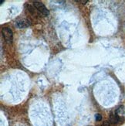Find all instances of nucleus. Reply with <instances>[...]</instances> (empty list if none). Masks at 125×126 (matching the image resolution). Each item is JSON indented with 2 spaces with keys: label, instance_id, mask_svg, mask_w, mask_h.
<instances>
[{
  "label": "nucleus",
  "instance_id": "nucleus-1",
  "mask_svg": "<svg viewBox=\"0 0 125 126\" xmlns=\"http://www.w3.org/2000/svg\"><path fill=\"white\" fill-rule=\"evenodd\" d=\"M2 34L4 40L7 43H12V40H13V33L10 28L3 27L2 29Z\"/></svg>",
  "mask_w": 125,
  "mask_h": 126
},
{
  "label": "nucleus",
  "instance_id": "nucleus-2",
  "mask_svg": "<svg viewBox=\"0 0 125 126\" xmlns=\"http://www.w3.org/2000/svg\"><path fill=\"white\" fill-rule=\"evenodd\" d=\"M33 6L39 12H40V13L42 14L43 16H48L50 14L49 10L47 9V8L45 6V5L42 2L36 1L33 2Z\"/></svg>",
  "mask_w": 125,
  "mask_h": 126
},
{
  "label": "nucleus",
  "instance_id": "nucleus-3",
  "mask_svg": "<svg viewBox=\"0 0 125 126\" xmlns=\"http://www.w3.org/2000/svg\"><path fill=\"white\" fill-rule=\"evenodd\" d=\"M30 25L29 21L27 19H21L19 21H18L16 23V26L19 28H25V27H28Z\"/></svg>",
  "mask_w": 125,
  "mask_h": 126
},
{
  "label": "nucleus",
  "instance_id": "nucleus-4",
  "mask_svg": "<svg viewBox=\"0 0 125 126\" xmlns=\"http://www.w3.org/2000/svg\"><path fill=\"white\" fill-rule=\"evenodd\" d=\"M120 121V117L117 114H114V113H111L110 115V122L111 124H117Z\"/></svg>",
  "mask_w": 125,
  "mask_h": 126
},
{
  "label": "nucleus",
  "instance_id": "nucleus-5",
  "mask_svg": "<svg viewBox=\"0 0 125 126\" xmlns=\"http://www.w3.org/2000/svg\"><path fill=\"white\" fill-rule=\"evenodd\" d=\"M116 114H117L118 115H123L124 114V108L123 106L119 107L116 111Z\"/></svg>",
  "mask_w": 125,
  "mask_h": 126
},
{
  "label": "nucleus",
  "instance_id": "nucleus-6",
  "mask_svg": "<svg viewBox=\"0 0 125 126\" xmlns=\"http://www.w3.org/2000/svg\"><path fill=\"white\" fill-rule=\"evenodd\" d=\"M95 119L97 121H101L102 120V116H101V115H100V114L95 115Z\"/></svg>",
  "mask_w": 125,
  "mask_h": 126
},
{
  "label": "nucleus",
  "instance_id": "nucleus-7",
  "mask_svg": "<svg viewBox=\"0 0 125 126\" xmlns=\"http://www.w3.org/2000/svg\"><path fill=\"white\" fill-rule=\"evenodd\" d=\"M100 126H110V122H109V121H103V124Z\"/></svg>",
  "mask_w": 125,
  "mask_h": 126
},
{
  "label": "nucleus",
  "instance_id": "nucleus-8",
  "mask_svg": "<svg viewBox=\"0 0 125 126\" xmlns=\"http://www.w3.org/2000/svg\"><path fill=\"white\" fill-rule=\"evenodd\" d=\"M77 2H80V3H82V4H85V3H87V0H85V1H80V0H78V1H76Z\"/></svg>",
  "mask_w": 125,
  "mask_h": 126
}]
</instances>
